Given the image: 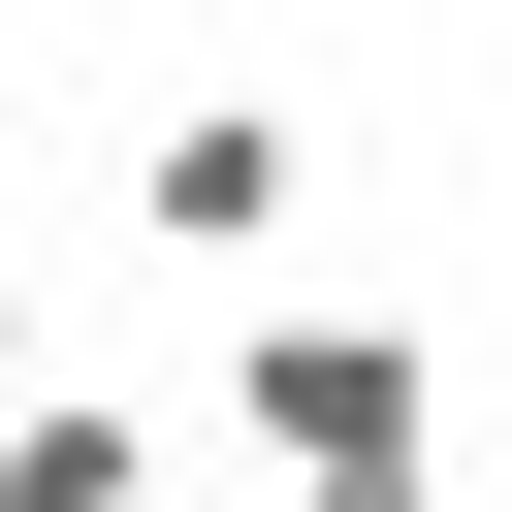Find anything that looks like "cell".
I'll return each instance as SVG.
<instances>
[{
  "instance_id": "cell-1",
  "label": "cell",
  "mask_w": 512,
  "mask_h": 512,
  "mask_svg": "<svg viewBox=\"0 0 512 512\" xmlns=\"http://www.w3.org/2000/svg\"><path fill=\"white\" fill-rule=\"evenodd\" d=\"M224 416H256L288 512H448V352H416V288H256V320H224Z\"/></svg>"
},
{
  "instance_id": "cell-2",
  "label": "cell",
  "mask_w": 512,
  "mask_h": 512,
  "mask_svg": "<svg viewBox=\"0 0 512 512\" xmlns=\"http://www.w3.org/2000/svg\"><path fill=\"white\" fill-rule=\"evenodd\" d=\"M288 192H320V128H288V96H192V128L128 160V224H160V256H224V288L288 256Z\"/></svg>"
},
{
  "instance_id": "cell-3",
  "label": "cell",
  "mask_w": 512,
  "mask_h": 512,
  "mask_svg": "<svg viewBox=\"0 0 512 512\" xmlns=\"http://www.w3.org/2000/svg\"><path fill=\"white\" fill-rule=\"evenodd\" d=\"M0 512H160V416H96V384H0Z\"/></svg>"
},
{
  "instance_id": "cell-4",
  "label": "cell",
  "mask_w": 512,
  "mask_h": 512,
  "mask_svg": "<svg viewBox=\"0 0 512 512\" xmlns=\"http://www.w3.org/2000/svg\"><path fill=\"white\" fill-rule=\"evenodd\" d=\"M0 384H32V256H0Z\"/></svg>"
}]
</instances>
